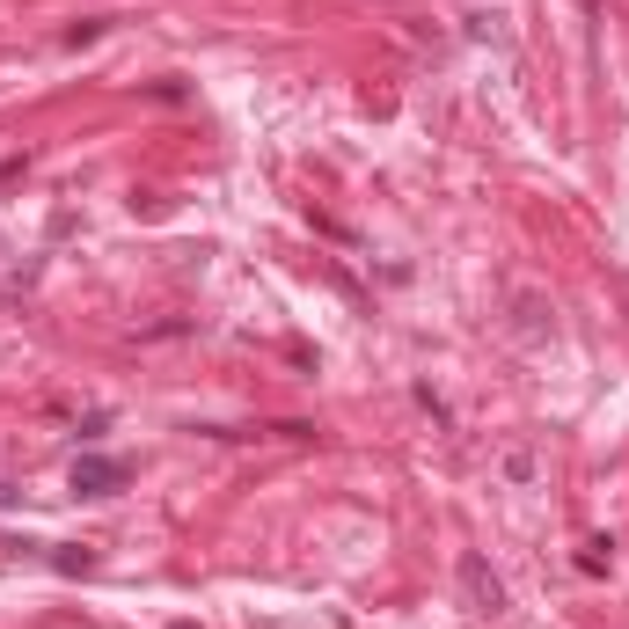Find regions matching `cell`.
Segmentation results:
<instances>
[{
    "label": "cell",
    "mask_w": 629,
    "mask_h": 629,
    "mask_svg": "<svg viewBox=\"0 0 629 629\" xmlns=\"http://www.w3.org/2000/svg\"><path fill=\"white\" fill-rule=\"evenodd\" d=\"M608 564H615V542H586V549H578V571H586V578H600Z\"/></svg>",
    "instance_id": "3957f363"
},
{
    "label": "cell",
    "mask_w": 629,
    "mask_h": 629,
    "mask_svg": "<svg viewBox=\"0 0 629 629\" xmlns=\"http://www.w3.org/2000/svg\"><path fill=\"white\" fill-rule=\"evenodd\" d=\"M52 571H96V556H88V549H59Z\"/></svg>",
    "instance_id": "277c9868"
},
{
    "label": "cell",
    "mask_w": 629,
    "mask_h": 629,
    "mask_svg": "<svg viewBox=\"0 0 629 629\" xmlns=\"http://www.w3.org/2000/svg\"><path fill=\"white\" fill-rule=\"evenodd\" d=\"M66 483H74L81 498H110V491L125 483V461H110V454H81V461H74V476H66Z\"/></svg>",
    "instance_id": "7a4b0ae2"
},
{
    "label": "cell",
    "mask_w": 629,
    "mask_h": 629,
    "mask_svg": "<svg viewBox=\"0 0 629 629\" xmlns=\"http://www.w3.org/2000/svg\"><path fill=\"white\" fill-rule=\"evenodd\" d=\"M461 593H469L476 600V608L483 615H505V578L491 571V564H483V556L469 549V556H461Z\"/></svg>",
    "instance_id": "6da1fadb"
},
{
    "label": "cell",
    "mask_w": 629,
    "mask_h": 629,
    "mask_svg": "<svg viewBox=\"0 0 629 629\" xmlns=\"http://www.w3.org/2000/svg\"><path fill=\"white\" fill-rule=\"evenodd\" d=\"M103 37V22H74V30H66V52H81V44H96Z\"/></svg>",
    "instance_id": "5b68a950"
}]
</instances>
